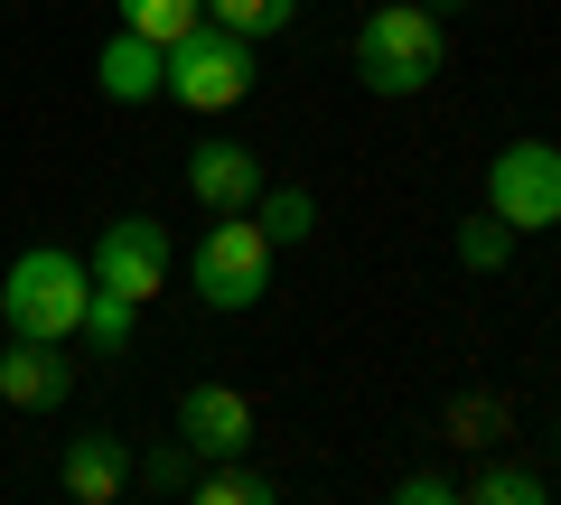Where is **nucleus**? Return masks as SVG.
Returning a JSON list of instances; mask_svg holds the SVG:
<instances>
[{
	"instance_id": "20",
	"label": "nucleus",
	"mask_w": 561,
	"mask_h": 505,
	"mask_svg": "<svg viewBox=\"0 0 561 505\" xmlns=\"http://www.w3.org/2000/svg\"><path fill=\"white\" fill-rule=\"evenodd\" d=\"M449 431H459V440H496V431H505V403H486V393H478V403H449Z\"/></svg>"
},
{
	"instance_id": "13",
	"label": "nucleus",
	"mask_w": 561,
	"mask_h": 505,
	"mask_svg": "<svg viewBox=\"0 0 561 505\" xmlns=\"http://www.w3.org/2000/svg\"><path fill=\"white\" fill-rule=\"evenodd\" d=\"M253 225L272 234V253H280V243H300L309 225H319V197H309V187H262V197H253Z\"/></svg>"
},
{
	"instance_id": "4",
	"label": "nucleus",
	"mask_w": 561,
	"mask_h": 505,
	"mask_svg": "<svg viewBox=\"0 0 561 505\" xmlns=\"http://www.w3.org/2000/svg\"><path fill=\"white\" fill-rule=\"evenodd\" d=\"M243 94H253V38L206 20V28H187L169 47V103H187V113H234Z\"/></svg>"
},
{
	"instance_id": "22",
	"label": "nucleus",
	"mask_w": 561,
	"mask_h": 505,
	"mask_svg": "<svg viewBox=\"0 0 561 505\" xmlns=\"http://www.w3.org/2000/svg\"><path fill=\"white\" fill-rule=\"evenodd\" d=\"M431 10H459V0H431Z\"/></svg>"
},
{
	"instance_id": "5",
	"label": "nucleus",
	"mask_w": 561,
	"mask_h": 505,
	"mask_svg": "<svg viewBox=\"0 0 561 505\" xmlns=\"http://www.w3.org/2000/svg\"><path fill=\"white\" fill-rule=\"evenodd\" d=\"M486 206L515 234H552L561 225V141H505L486 160Z\"/></svg>"
},
{
	"instance_id": "14",
	"label": "nucleus",
	"mask_w": 561,
	"mask_h": 505,
	"mask_svg": "<svg viewBox=\"0 0 561 505\" xmlns=\"http://www.w3.org/2000/svg\"><path fill=\"white\" fill-rule=\"evenodd\" d=\"M459 263L468 272H505V263H515V225H505L496 206H478V216L459 225Z\"/></svg>"
},
{
	"instance_id": "16",
	"label": "nucleus",
	"mask_w": 561,
	"mask_h": 505,
	"mask_svg": "<svg viewBox=\"0 0 561 505\" xmlns=\"http://www.w3.org/2000/svg\"><path fill=\"white\" fill-rule=\"evenodd\" d=\"M187 496H206V505H272V478H262V468H234V459H206Z\"/></svg>"
},
{
	"instance_id": "1",
	"label": "nucleus",
	"mask_w": 561,
	"mask_h": 505,
	"mask_svg": "<svg viewBox=\"0 0 561 505\" xmlns=\"http://www.w3.org/2000/svg\"><path fill=\"white\" fill-rule=\"evenodd\" d=\"M440 66H449V28H440L431 0L365 10V28H356V84L365 94L402 103V94H421V84H440Z\"/></svg>"
},
{
	"instance_id": "23",
	"label": "nucleus",
	"mask_w": 561,
	"mask_h": 505,
	"mask_svg": "<svg viewBox=\"0 0 561 505\" xmlns=\"http://www.w3.org/2000/svg\"><path fill=\"white\" fill-rule=\"evenodd\" d=\"M552 449H561V422H552Z\"/></svg>"
},
{
	"instance_id": "7",
	"label": "nucleus",
	"mask_w": 561,
	"mask_h": 505,
	"mask_svg": "<svg viewBox=\"0 0 561 505\" xmlns=\"http://www.w3.org/2000/svg\"><path fill=\"white\" fill-rule=\"evenodd\" d=\"M179 440L197 449V459H243V449H253V403H243V385H187L179 393Z\"/></svg>"
},
{
	"instance_id": "18",
	"label": "nucleus",
	"mask_w": 561,
	"mask_h": 505,
	"mask_svg": "<svg viewBox=\"0 0 561 505\" xmlns=\"http://www.w3.org/2000/svg\"><path fill=\"white\" fill-rule=\"evenodd\" d=\"M84 328H94V346H103V356H122V346H131V300L94 290V300H84Z\"/></svg>"
},
{
	"instance_id": "6",
	"label": "nucleus",
	"mask_w": 561,
	"mask_h": 505,
	"mask_svg": "<svg viewBox=\"0 0 561 505\" xmlns=\"http://www.w3.org/2000/svg\"><path fill=\"white\" fill-rule=\"evenodd\" d=\"M94 290H113V300L150 309V300L169 290V225H150V216L103 225V234H94Z\"/></svg>"
},
{
	"instance_id": "12",
	"label": "nucleus",
	"mask_w": 561,
	"mask_h": 505,
	"mask_svg": "<svg viewBox=\"0 0 561 505\" xmlns=\"http://www.w3.org/2000/svg\"><path fill=\"white\" fill-rule=\"evenodd\" d=\"M113 10H122V28L150 38V47H179L187 28H206V0H113Z\"/></svg>"
},
{
	"instance_id": "15",
	"label": "nucleus",
	"mask_w": 561,
	"mask_h": 505,
	"mask_svg": "<svg viewBox=\"0 0 561 505\" xmlns=\"http://www.w3.org/2000/svg\"><path fill=\"white\" fill-rule=\"evenodd\" d=\"M197 468H206V459H197L187 440H179V449L160 440L150 459H131V486H140V496H187V486H197Z\"/></svg>"
},
{
	"instance_id": "3",
	"label": "nucleus",
	"mask_w": 561,
	"mask_h": 505,
	"mask_svg": "<svg viewBox=\"0 0 561 505\" xmlns=\"http://www.w3.org/2000/svg\"><path fill=\"white\" fill-rule=\"evenodd\" d=\"M187 282H197L206 309H262V290H272V234L253 225V206H234V216H216V234H197Z\"/></svg>"
},
{
	"instance_id": "21",
	"label": "nucleus",
	"mask_w": 561,
	"mask_h": 505,
	"mask_svg": "<svg viewBox=\"0 0 561 505\" xmlns=\"http://www.w3.org/2000/svg\"><path fill=\"white\" fill-rule=\"evenodd\" d=\"M459 496V478H440V468H412V478H402V505H449Z\"/></svg>"
},
{
	"instance_id": "9",
	"label": "nucleus",
	"mask_w": 561,
	"mask_h": 505,
	"mask_svg": "<svg viewBox=\"0 0 561 505\" xmlns=\"http://www.w3.org/2000/svg\"><path fill=\"white\" fill-rule=\"evenodd\" d=\"M262 187H272V179H262V160H253L243 141H197V150H187V197H197V206H216V216L253 206Z\"/></svg>"
},
{
	"instance_id": "17",
	"label": "nucleus",
	"mask_w": 561,
	"mask_h": 505,
	"mask_svg": "<svg viewBox=\"0 0 561 505\" xmlns=\"http://www.w3.org/2000/svg\"><path fill=\"white\" fill-rule=\"evenodd\" d=\"M206 20L262 47V38H280V28H290V0H206Z\"/></svg>"
},
{
	"instance_id": "10",
	"label": "nucleus",
	"mask_w": 561,
	"mask_h": 505,
	"mask_svg": "<svg viewBox=\"0 0 561 505\" xmlns=\"http://www.w3.org/2000/svg\"><path fill=\"white\" fill-rule=\"evenodd\" d=\"M94 84H103L113 103L169 94V47H150V38H131V28H113V38H103V57H94Z\"/></svg>"
},
{
	"instance_id": "2",
	"label": "nucleus",
	"mask_w": 561,
	"mask_h": 505,
	"mask_svg": "<svg viewBox=\"0 0 561 505\" xmlns=\"http://www.w3.org/2000/svg\"><path fill=\"white\" fill-rule=\"evenodd\" d=\"M84 300H94V272L66 253V243H28L20 263H10V282H0V319H10V337H76L84 328Z\"/></svg>"
},
{
	"instance_id": "19",
	"label": "nucleus",
	"mask_w": 561,
	"mask_h": 505,
	"mask_svg": "<svg viewBox=\"0 0 561 505\" xmlns=\"http://www.w3.org/2000/svg\"><path fill=\"white\" fill-rule=\"evenodd\" d=\"M478 505H542V478H534V468H486Z\"/></svg>"
},
{
	"instance_id": "11",
	"label": "nucleus",
	"mask_w": 561,
	"mask_h": 505,
	"mask_svg": "<svg viewBox=\"0 0 561 505\" xmlns=\"http://www.w3.org/2000/svg\"><path fill=\"white\" fill-rule=\"evenodd\" d=\"M122 486H131V449H122L113 431H84V440L66 449V496L76 505H113Z\"/></svg>"
},
{
	"instance_id": "8",
	"label": "nucleus",
	"mask_w": 561,
	"mask_h": 505,
	"mask_svg": "<svg viewBox=\"0 0 561 505\" xmlns=\"http://www.w3.org/2000/svg\"><path fill=\"white\" fill-rule=\"evenodd\" d=\"M66 393H76V365L57 356V337H10V356H0V403L10 412H57Z\"/></svg>"
}]
</instances>
